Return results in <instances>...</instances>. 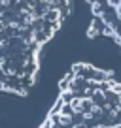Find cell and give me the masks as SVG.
<instances>
[{
    "instance_id": "1",
    "label": "cell",
    "mask_w": 121,
    "mask_h": 128,
    "mask_svg": "<svg viewBox=\"0 0 121 128\" xmlns=\"http://www.w3.org/2000/svg\"><path fill=\"white\" fill-rule=\"evenodd\" d=\"M40 128H121V83L104 70L74 66Z\"/></svg>"
}]
</instances>
